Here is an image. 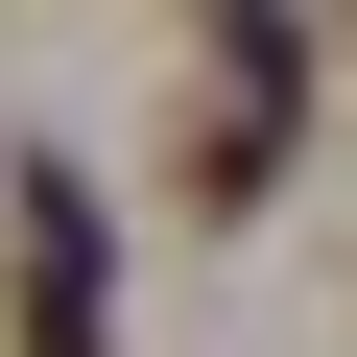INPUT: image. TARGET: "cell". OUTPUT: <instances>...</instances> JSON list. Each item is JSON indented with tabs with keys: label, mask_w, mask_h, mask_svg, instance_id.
Wrapping results in <instances>:
<instances>
[{
	"label": "cell",
	"mask_w": 357,
	"mask_h": 357,
	"mask_svg": "<svg viewBox=\"0 0 357 357\" xmlns=\"http://www.w3.org/2000/svg\"><path fill=\"white\" fill-rule=\"evenodd\" d=\"M286 96H310V24H286V0H215V119H191L167 191H191V215H262L286 191Z\"/></svg>",
	"instance_id": "6da1fadb"
},
{
	"label": "cell",
	"mask_w": 357,
	"mask_h": 357,
	"mask_svg": "<svg viewBox=\"0 0 357 357\" xmlns=\"http://www.w3.org/2000/svg\"><path fill=\"white\" fill-rule=\"evenodd\" d=\"M24 357H96V191L24 167Z\"/></svg>",
	"instance_id": "7a4b0ae2"
}]
</instances>
